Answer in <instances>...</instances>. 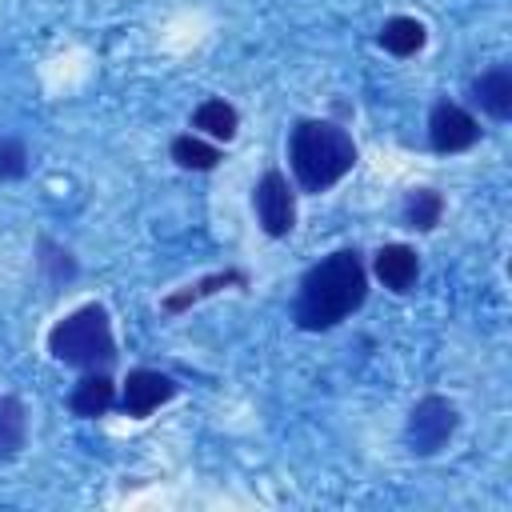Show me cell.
<instances>
[{
    "mask_svg": "<svg viewBox=\"0 0 512 512\" xmlns=\"http://www.w3.org/2000/svg\"><path fill=\"white\" fill-rule=\"evenodd\" d=\"M364 292H368V276H364L360 256L352 248H340L304 272L296 320H300V328H312V332L332 328L364 304Z\"/></svg>",
    "mask_w": 512,
    "mask_h": 512,
    "instance_id": "obj_1",
    "label": "cell"
},
{
    "mask_svg": "<svg viewBox=\"0 0 512 512\" xmlns=\"http://www.w3.org/2000/svg\"><path fill=\"white\" fill-rule=\"evenodd\" d=\"M288 156H292V172H296L300 188L324 192V188H332L344 172H352V164H356V144H352V136H348L340 124H332V120H300V124L292 128Z\"/></svg>",
    "mask_w": 512,
    "mask_h": 512,
    "instance_id": "obj_2",
    "label": "cell"
},
{
    "mask_svg": "<svg viewBox=\"0 0 512 512\" xmlns=\"http://www.w3.org/2000/svg\"><path fill=\"white\" fill-rule=\"evenodd\" d=\"M48 352L72 368H96L116 356L112 324L100 304H84L48 332Z\"/></svg>",
    "mask_w": 512,
    "mask_h": 512,
    "instance_id": "obj_3",
    "label": "cell"
},
{
    "mask_svg": "<svg viewBox=\"0 0 512 512\" xmlns=\"http://www.w3.org/2000/svg\"><path fill=\"white\" fill-rule=\"evenodd\" d=\"M452 432H456V408L444 396H424L408 416V440H412V452L420 456L440 452L452 440Z\"/></svg>",
    "mask_w": 512,
    "mask_h": 512,
    "instance_id": "obj_4",
    "label": "cell"
},
{
    "mask_svg": "<svg viewBox=\"0 0 512 512\" xmlns=\"http://www.w3.org/2000/svg\"><path fill=\"white\" fill-rule=\"evenodd\" d=\"M256 216H260L268 236H288L292 232L296 200H292V188L280 172H264V180L256 184Z\"/></svg>",
    "mask_w": 512,
    "mask_h": 512,
    "instance_id": "obj_5",
    "label": "cell"
},
{
    "mask_svg": "<svg viewBox=\"0 0 512 512\" xmlns=\"http://www.w3.org/2000/svg\"><path fill=\"white\" fill-rule=\"evenodd\" d=\"M480 136V124L460 108V104H436L432 116H428V140L436 152H464L472 148Z\"/></svg>",
    "mask_w": 512,
    "mask_h": 512,
    "instance_id": "obj_6",
    "label": "cell"
},
{
    "mask_svg": "<svg viewBox=\"0 0 512 512\" xmlns=\"http://www.w3.org/2000/svg\"><path fill=\"white\" fill-rule=\"evenodd\" d=\"M176 396V384H172V376H164V372H152V368H136V372H128V380H124V412L128 416H148L152 408H160L164 400H172Z\"/></svg>",
    "mask_w": 512,
    "mask_h": 512,
    "instance_id": "obj_7",
    "label": "cell"
},
{
    "mask_svg": "<svg viewBox=\"0 0 512 512\" xmlns=\"http://www.w3.org/2000/svg\"><path fill=\"white\" fill-rule=\"evenodd\" d=\"M416 272H420V260L408 244H384L376 252V276L384 280V288L392 292H408L416 284Z\"/></svg>",
    "mask_w": 512,
    "mask_h": 512,
    "instance_id": "obj_8",
    "label": "cell"
},
{
    "mask_svg": "<svg viewBox=\"0 0 512 512\" xmlns=\"http://www.w3.org/2000/svg\"><path fill=\"white\" fill-rule=\"evenodd\" d=\"M472 88L488 116H496V120L512 116V72L508 68H488Z\"/></svg>",
    "mask_w": 512,
    "mask_h": 512,
    "instance_id": "obj_9",
    "label": "cell"
},
{
    "mask_svg": "<svg viewBox=\"0 0 512 512\" xmlns=\"http://www.w3.org/2000/svg\"><path fill=\"white\" fill-rule=\"evenodd\" d=\"M112 400H116V388L104 372H92L72 388V412L76 416H104L112 408Z\"/></svg>",
    "mask_w": 512,
    "mask_h": 512,
    "instance_id": "obj_10",
    "label": "cell"
},
{
    "mask_svg": "<svg viewBox=\"0 0 512 512\" xmlns=\"http://www.w3.org/2000/svg\"><path fill=\"white\" fill-rule=\"evenodd\" d=\"M380 44H384L392 56H412V52L424 48V24L412 20V16H392V20H384V28H380Z\"/></svg>",
    "mask_w": 512,
    "mask_h": 512,
    "instance_id": "obj_11",
    "label": "cell"
},
{
    "mask_svg": "<svg viewBox=\"0 0 512 512\" xmlns=\"http://www.w3.org/2000/svg\"><path fill=\"white\" fill-rule=\"evenodd\" d=\"M28 436V416L16 396H0V460L16 456Z\"/></svg>",
    "mask_w": 512,
    "mask_h": 512,
    "instance_id": "obj_12",
    "label": "cell"
},
{
    "mask_svg": "<svg viewBox=\"0 0 512 512\" xmlns=\"http://www.w3.org/2000/svg\"><path fill=\"white\" fill-rule=\"evenodd\" d=\"M236 108L224 104V100H204L196 112H192V128H200L204 136L212 140H232L236 136Z\"/></svg>",
    "mask_w": 512,
    "mask_h": 512,
    "instance_id": "obj_13",
    "label": "cell"
},
{
    "mask_svg": "<svg viewBox=\"0 0 512 512\" xmlns=\"http://www.w3.org/2000/svg\"><path fill=\"white\" fill-rule=\"evenodd\" d=\"M172 160H176L180 168L208 172V168L220 164V148H212V144L200 140V136H176V140H172Z\"/></svg>",
    "mask_w": 512,
    "mask_h": 512,
    "instance_id": "obj_14",
    "label": "cell"
},
{
    "mask_svg": "<svg viewBox=\"0 0 512 512\" xmlns=\"http://www.w3.org/2000/svg\"><path fill=\"white\" fill-rule=\"evenodd\" d=\"M440 212H444V200H440V192H432V188H416V192L404 200V220H408L412 228H420V232L436 228Z\"/></svg>",
    "mask_w": 512,
    "mask_h": 512,
    "instance_id": "obj_15",
    "label": "cell"
},
{
    "mask_svg": "<svg viewBox=\"0 0 512 512\" xmlns=\"http://www.w3.org/2000/svg\"><path fill=\"white\" fill-rule=\"evenodd\" d=\"M228 284H240V276H236V272H216V276H208V280H200V284H192V288L168 296L164 308H168V312H180V308H188V304H196V300H204V296H212L216 288H228Z\"/></svg>",
    "mask_w": 512,
    "mask_h": 512,
    "instance_id": "obj_16",
    "label": "cell"
},
{
    "mask_svg": "<svg viewBox=\"0 0 512 512\" xmlns=\"http://www.w3.org/2000/svg\"><path fill=\"white\" fill-rule=\"evenodd\" d=\"M28 172V148L20 140H0V180H20Z\"/></svg>",
    "mask_w": 512,
    "mask_h": 512,
    "instance_id": "obj_17",
    "label": "cell"
}]
</instances>
